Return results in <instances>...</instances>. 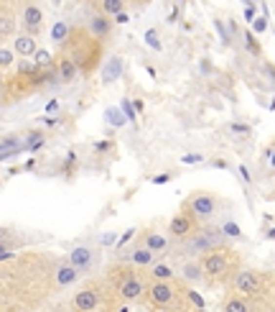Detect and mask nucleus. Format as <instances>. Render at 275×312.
<instances>
[{
	"label": "nucleus",
	"instance_id": "nucleus-1",
	"mask_svg": "<svg viewBox=\"0 0 275 312\" xmlns=\"http://www.w3.org/2000/svg\"><path fill=\"white\" fill-rule=\"evenodd\" d=\"M174 297H176V289L168 282H156L151 289H148V299H151L153 307H168L174 302Z\"/></svg>",
	"mask_w": 275,
	"mask_h": 312
},
{
	"label": "nucleus",
	"instance_id": "nucleus-2",
	"mask_svg": "<svg viewBox=\"0 0 275 312\" xmlns=\"http://www.w3.org/2000/svg\"><path fill=\"white\" fill-rule=\"evenodd\" d=\"M235 289L242 294H255L262 289V282H260V274L257 271H239L235 274Z\"/></svg>",
	"mask_w": 275,
	"mask_h": 312
},
{
	"label": "nucleus",
	"instance_id": "nucleus-3",
	"mask_svg": "<svg viewBox=\"0 0 275 312\" xmlns=\"http://www.w3.org/2000/svg\"><path fill=\"white\" fill-rule=\"evenodd\" d=\"M189 210L196 218H212L214 210H216V200L212 195H194L189 200Z\"/></svg>",
	"mask_w": 275,
	"mask_h": 312
},
{
	"label": "nucleus",
	"instance_id": "nucleus-4",
	"mask_svg": "<svg viewBox=\"0 0 275 312\" xmlns=\"http://www.w3.org/2000/svg\"><path fill=\"white\" fill-rule=\"evenodd\" d=\"M227 266H229L227 253H219V251H212L209 256H204V261H201V269H204L206 274H212V276L227 274Z\"/></svg>",
	"mask_w": 275,
	"mask_h": 312
},
{
	"label": "nucleus",
	"instance_id": "nucleus-5",
	"mask_svg": "<svg viewBox=\"0 0 275 312\" xmlns=\"http://www.w3.org/2000/svg\"><path fill=\"white\" fill-rule=\"evenodd\" d=\"M99 305V292L95 287H87L82 292H77L74 299H72V307L74 310H82V312H89V310H97Z\"/></svg>",
	"mask_w": 275,
	"mask_h": 312
},
{
	"label": "nucleus",
	"instance_id": "nucleus-6",
	"mask_svg": "<svg viewBox=\"0 0 275 312\" xmlns=\"http://www.w3.org/2000/svg\"><path fill=\"white\" fill-rule=\"evenodd\" d=\"M143 292H145V284H143L140 276H135V274H128L122 279V284H120V297L128 299V302H133V299H138V297H143Z\"/></svg>",
	"mask_w": 275,
	"mask_h": 312
},
{
	"label": "nucleus",
	"instance_id": "nucleus-7",
	"mask_svg": "<svg viewBox=\"0 0 275 312\" xmlns=\"http://www.w3.org/2000/svg\"><path fill=\"white\" fill-rule=\"evenodd\" d=\"M191 228H194V220H191L189 215H176L174 220H171V225H168V230L174 233L176 238L189 236V233H191Z\"/></svg>",
	"mask_w": 275,
	"mask_h": 312
},
{
	"label": "nucleus",
	"instance_id": "nucleus-8",
	"mask_svg": "<svg viewBox=\"0 0 275 312\" xmlns=\"http://www.w3.org/2000/svg\"><path fill=\"white\" fill-rule=\"evenodd\" d=\"M41 21H43V13H41V8L36 5H26V10H23V23H26L28 31H36L39 33V26H41Z\"/></svg>",
	"mask_w": 275,
	"mask_h": 312
},
{
	"label": "nucleus",
	"instance_id": "nucleus-9",
	"mask_svg": "<svg viewBox=\"0 0 275 312\" xmlns=\"http://www.w3.org/2000/svg\"><path fill=\"white\" fill-rule=\"evenodd\" d=\"M77 276H79V269H77L74 264H61L59 269H56V284L66 287V284L77 282Z\"/></svg>",
	"mask_w": 275,
	"mask_h": 312
},
{
	"label": "nucleus",
	"instance_id": "nucleus-10",
	"mask_svg": "<svg viewBox=\"0 0 275 312\" xmlns=\"http://www.w3.org/2000/svg\"><path fill=\"white\" fill-rule=\"evenodd\" d=\"M69 264H74L79 271L87 269V266L92 264V251H89L87 246H77V248L72 251V261H69Z\"/></svg>",
	"mask_w": 275,
	"mask_h": 312
},
{
	"label": "nucleus",
	"instance_id": "nucleus-11",
	"mask_svg": "<svg viewBox=\"0 0 275 312\" xmlns=\"http://www.w3.org/2000/svg\"><path fill=\"white\" fill-rule=\"evenodd\" d=\"M16 54L20 57H31V54H36V41L31 36H18L16 39Z\"/></svg>",
	"mask_w": 275,
	"mask_h": 312
},
{
	"label": "nucleus",
	"instance_id": "nucleus-12",
	"mask_svg": "<svg viewBox=\"0 0 275 312\" xmlns=\"http://www.w3.org/2000/svg\"><path fill=\"white\" fill-rule=\"evenodd\" d=\"M89 28H92V33H95V36H107L112 26H110L107 16H95V18H92V23H89Z\"/></svg>",
	"mask_w": 275,
	"mask_h": 312
},
{
	"label": "nucleus",
	"instance_id": "nucleus-13",
	"mask_svg": "<svg viewBox=\"0 0 275 312\" xmlns=\"http://www.w3.org/2000/svg\"><path fill=\"white\" fill-rule=\"evenodd\" d=\"M74 77H77V62L61 59V64H59V80L61 82H69V80H74Z\"/></svg>",
	"mask_w": 275,
	"mask_h": 312
},
{
	"label": "nucleus",
	"instance_id": "nucleus-14",
	"mask_svg": "<svg viewBox=\"0 0 275 312\" xmlns=\"http://www.w3.org/2000/svg\"><path fill=\"white\" fill-rule=\"evenodd\" d=\"M130 259H133V264H138V266H151V264H153V251L143 246V248L133 251Z\"/></svg>",
	"mask_w": 275,
	"mask_h": 312
},
{
	"label": "nucleus",
	"instance_id": "nucleus-15",
	"mask_svg": "<svg viewBox=\"0 0 275 312\" xmlns=\"http://www.w3.org/2000/svg\"><path fill=\"white\" fill-rule=\"evenodd\" d=\"M145 248H151L153 253L163 251L166 248V238L158 236V233H148V236H145Z\"/></svg>",
	"mask_w": 275,
	"mask_h": 312
},
{
	"label": "nucleus",
	"instance_id": "nucleus-16",
	"mask_svg": "<svg viewBox=\"0 0 275 312\" xmlns=\"http://www.w3.org/2000/svg\"><path fill=\"white\" fill-rule=\"evenodd\" d=\"M151 274H153V279H156V282H168L171 276H174L171 266H166V264H156L153 269H151Z\"/></svg>",
	"mask_w": 275,
	"mask_h": 312
},
{
	"label": "nucleus",
	"instance_id": "nucleus-17",
	"mask_svg": "<svg viewBox=\"0 0 275 312\" xmlns=\"http://www.w3.org/2000/svg\"><path fill=\"white\" fill-rule=\"evenodd\" d=\"M102 13L105 16H120L122 13V0H102Z\"/></svg>",
	"mask_w": 275,
	"mask_h": 312
},
{
	"label": "nucleus",
	"instance_id": "nucleus-18",
	"mask_svg": "<svg viewBox=\"0 0 275 312\" xmlns=\"http://www.w3.org/2000/svg\"><path fill=\"white\" fill-rule=\"evenodd\" d=\"M13 31H16L13 16H0V36H10Z\"/></svg>",
	"mask_w": 275,
	"mask_h": 312
},
{
	"label": "nucleus",
	"instance_id": "nucleus-19",
	"mask_svg": "<svg viewBox=\"0 0 275 312\" xmlns=\"http://www.w3.org/2000/svg\"><path fill=\"white\" fill-rule=\"evenodd\" d=\"M224 310H227V312H247L250 305L245 302V299H237V297H235V299H229V302L224 305Z\"/></svg>",
	"mask_w": 275,
	"mask_h": 312
},
{
	"label": "nucleus",
	"instance_id": "nucleus-20",
	"mask_svg": "<svg viewBox=\"0 0 275 312\" xmlns=\"http://www.w3.org/2000/svg\"><path fill=\"white\" fill-rule=\"evenodd\" d=\"M120 67H122V62H120V59H112V62L107 64V72H105V82H112L115 77H120Z\"/></svg>",
	"mask_w": 275,
	"mask_h": 312
},
{
	"label": "nucleus",
	"instance_id": "nucleus-21",
	"mask_svg": "<svg viewBox=\"0 0 275 312\" xmlns=\"http://www.w3.org/2000/svg\"><path fill=\"white\" fill-rule=\"evenodd\" d=\"M69 36V26L66 23H56L54 28H51V39L54 41H64Z\"/></svg>",
	"mask_w": 275,
	"mask_h": 312
},
{
	"label": "nucleus",
	"instance_id": "nucleus-22",
	"mask_svg": "<svg viewBox=\"0 0 275 312\" xmlns=\"http://www.w3.org/2000/svg\"><path fill=\"white\" fill-rule=\"evenodd\" d=\"M125 118H128V115H125V113H120L118 108H112V110H107V120H110L112 126H122V123H125Z\"/></svg>",
	"mask_w": 275,
	"mask_h": 312
},
{
	"label": "nucleus",
	"instance_id": "nucleus-23",
	"mask_svg": "<svg viewBox=\"0 0 275 312\" xmlns=\"http://www.w3.org/2000/svg\"><path fill=\"white\" fill-rule=\"evenodd\" d=\"M183 276H186V279H191V282H196L199 276H201V269L196 264H189V266H183Z\"/></svg>",
	"mask_w": 275,
	"mask_h": 312
},
{
	"label": "nucleus",
	"instance_id": "nucleus-24",
	"mask_svg": "<svg viewBox=\"0 0 275 312\" xmlns=\"http://www.w3.org/2000/svg\"><path fill=\"white\" fill-rule=\"evenodd\" d=\"M10 64H13V51L0 49V67H10Z\"/></svg>",
	"mask_w": 275,
	"mask_h": 312
},
{
	"label": "nucleus",
	"instance_id": "nucleus-25",
	"mask_svg": "<svg viewBox=\"0 0 275 312\" xmlns=\"http://www.w3.org/2000/svg\"><path fill=\"white\" fill-rule=\"evenodd\" d=\"M245 41H247V49H250V54H260V44L252 39V33H245Z\"/></svg>",
	"mask_w": 275,
	"mask_h": 312
},
{
	"label": "nucleus",
	"instance_id": "nucleus-26",
	"mask_svg": "<svg viewBox=\"0 0 275 312\" xmlns=\"http://www.w3.org/2000/svg\"><path fill=\"white\" fill-rule=\"evenodd\" d=\"M265 28H268V18H255V21H252V31H255V33H262Z\"/></svg>",
	"mask_w": 275,
	"mask_h": 312
},
{
	"label": "nucleus",
	"instance_id": "nucleus-27",
	"mask_svg": "<svg viewBox=\"0 0 275 312\" xmlns=\"http://www.w3.org/2000/svg\"><path fill=\"white\" fill-rule=\"evenodd\" d=\"M135 105L130 103V100H122V113L128 115V120H135V110H133Z\"/></svg>",
	"mask_w": 275,
	"mask_h": 312
},
{
	"label": "nucleus",
	"instance_id": "nucleus-28",
	"mask_svg": "<svg viewBox=\"0 0 275 312\" xmlns=\"http://www.w3.org/2000/svg\"><path fill=\"white\" fill-rule=\"evenodd\" d=\"M145 41H148V44H151V46H153V49H160V39L156 36V31H153V28H151V31H148V33H145Z\"/></svg>",
	"mask_w": 275,
	"mask_h": 312
},
{
	"label": "nucleus",
	"instance_id": "nucleus-29",
	"mask_svg": "<svg viewBox=\"0 0 275 312\" xmlns=\"http://www.w3.org/2000/svg\"><path fill=\"white\" fill-rule=\"evenodd\" d=\"M229 128H232L235 133H239V136H247V133H250V126H245V123H232Z\"/></svg>",
	"mask_w": 275,
	"mask_h": 312
},
{
	"label": "nucleus",
	"instance_id": "nucleus-30",
	"mask_svg": "<svg viewBox=\"0 0 275 312\" xmlns=\"http://www.w3.org/2000/svg\"><path fill=\"white\" fill-rule=\"evenodd\" d=\"M36 62H39V64H49V62H51V57H49L46 51H39V49H36Z\"/></svg>",
	"mask_w": 275,
	"mask_h": 312
},
{
	"label": "nucleus",
	"instance_id": "nucleus-31",
	"mask_svg": "<svg viewBox=\"0 0 275 312\" xmlns=\"http://www.w3.org/2000/svg\"><path fill=\"white\" fill-rule=\"evenodd\" d=\"M224 233H227V236H239V228L235 225V223H227V225H224Z\"/></svg>",
	"mask_w": 275,
	"mask_h": 312
},
{
	"label": "nucleus",
	"instance_id": "nucleus-32",
	"mask_svg": "<svg viewBox=\"0 0 275 312\" xmlns=\"http://www.w3.org/2000/svg\"><path fill=\"white\" fill-rule=\"evenodd\" d=\"M186 294H189V299H191V302L196 305V307H204V299H201L196 292H186Z\"/></svg>",
	"mask_w": 275,
	"mask_h": 312
},
{
	"label": "nucleus",
	"instance_id": "nucleus-33",
	"mask_svg": "<svg viewBox=\"0 0 275 312\" xmlns=\"http://www.w3.org/2000/svg\"><path fill=\"white\" fill-rule=\"evenodd\" d=\"M183 161H186V164H196V161H201V156L199 154H191V156H183Z\"/></svg>",
	"mask_w": 275,
	"mask_h": 312
},
{
	"label": "nucleus",
	"instance_id": "nucleus-34",
	"mask_svg": "<svg viewBox=\"0 0 275 312\" xmlns=\"http://www.w3.org/2000/svg\"><path fill=\"white\" fill-rule=\"evenodd\" d=\"M46 110H49V113H56V110H59V103H56V100H51V103L46 105Z\"/></svg>",
	"mask_w": 275,
	"mask_h": 312
},
{
	"label": "nucleus",
	"instance_id": "nucleus-35",
	"mask_svg": "<svg viewBox=\"0 0 275 312\" xmlns=\"http://www.w3.org/2000/svg\"><path fill=\"white\" fill-rule=\"evenodd\" d=\"M153 182H156V184H163V182H168V174H160V177H156Z\"/></svg>",
	"mask_w": 275,
	"mask_h": 312
},
{
	"label": "nucleus",
	"instance_id": "nucleus-36",
	"mask_svg": "<svg viewBox=\"0 0 275 312\" xmlns=\"http://www.w3.org/2000/svg\"><path fill=\"white\" fill-rule=\"evenodd\" d=\"M268 238H275V228H273V230H268Z\"/></svg>",
	"mask_w": 275,
	"mask_h": 312
},
{
	"label": "nucleus",
	"instance_id": "nucleus-37",
	"mask_svg": "<svg viewBox=\"0 0 275 312\" xmlns=\"http://www.w3.org/2000/svg\"><path fill=\"white\" fill-rule=\"evenodd\" d=\"M273 156V159H270V166H273V169H275V154H270Z\"/></svg>",
	"mask_w": 275,
	"mask_h": 312
},
{
	"label": "nucleus",
	"instance_id": "nucleus-38",
	"mask_svg": "<svg viewBox=\"0 0 275 312\" xmlns=\"http://www.w3.org/2000/svg\"><path fill=\"white\" fill-rule=\"evenodd\" d=\"M54 3H59V0H54Z\"/></svg>",
	"mask_w": 275,
	"mask_h": 312
}]
</instances>
